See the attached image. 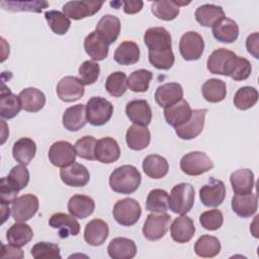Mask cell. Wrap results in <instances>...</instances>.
Instances as JSON below:
<instances>
[{
    "label": "cell",
    "instance_id": "cell-1",
    "mask_svg": "<svg viewBox=\"0 0 259 259\" xmlns=\"http://www.w3.org/2000/svg\"><path fill=\"white\" fill-rule=\"evenodd\" d=\"M144 42L149 49V62L156 69L169 70L174 65L171 35L166 28H148L144 34Z\"/></svg>",
    "mask_w": 259,
    "mask_h": 259
},
{
    "label": "cell",
    "instance_id": "cell-2",
    "mask_svg": "<svg viewBox=\"0 0 259 259\" xmlns=\"http://www.w3.org/2000/svg\"><path fill=\"white\" fill-rule=\"evenodd\" d=\"M141 180V173L135 166L122 165L111 172L109 186L116 193L131 194L139 188Z\"/></svg>",
    "mask_w": 259,
    "mask_h": 259
},
{
    "label": "cell",
    "instance_id": "cell-3",
    "mask_svg": "<svg viewBox=\"0 0 259 259\" xmlns=\"http://www.w3.org/2000/svg\"><path fill=\"white\" fill-rule=\"evenodd\" d=\"M195 191L190 183L182 182L176 184L168 197V207L174 213L185 214L193 206Z\"/></svg>",
    "mask_w": 259,
    "mask_h": 259
},
{
    "label": "cell",
    "instance_id": "cell-4",
    "mask_svg": "<svg viewBox=\"0 0 259 259\" xmlns=\"http://www.w3.org/2000/svg\"><path fill=\"white\" fill-rule=\"evenodd\" d=\"M87 121L94 126L105 124L112 116L113 105L107 99L100 96L91 97L85 106Z\"/></svg>",
    "mask_w": 259,
    "mask_h": 259
},
{
    "label": "cell",
    "instance_id": "cell-5",
    "mask_svg": "<svg viewBox=\"0 0 259 259\" xmlns=\"http://www.w3.org/2000/svg\"><path fill=\"white\" fill-rule=\"evenodd\" d=\"M114 220L121 226H134L142 214L140 203L131 197L119 199L115 202L112 210Z\"/></svg>",
    "mask_w": 259,
    "mask_h": 259
},
{
    "label": "cell",
    "instance_id": "cell-6",
    "mask_svg": "<svg viewBox=\"0 0 259 259\" xmlns=\"http://www.w3.org/2000/svg\"><path fill=\"white\" fill-rule=\"evenodd\" d=\"M213 168L210 158L203 152L194 151L184 155L180 160V169L189 176H198Z\"/></svg>",
    "mask_w": 259,
    "mask_h": 259
},
{
    "label": "cell",
    "instance_id": "cell-7",
    "mask_svg": "<svg viewBox=\"0 0 259 259\" xmlns=\"http://www.w3.org/2000/svg\"><path fill=\"white\" fill-rule=\"evenodd\" d=\"M237 55L227 49L221 48L213 51L206 62L207 70L212 74L230 76Z\"/></svg>",
    "mask_w": 259,
    "mask_h": 259
},
{
    "label": "cell",
    "instance_id": "cell-8",
    "mask_svg": "<svg viewBox=\"0 0 259 259\" xmlns=\"http://www.w3.org/2000/svg\"><path fill=\"white\" fill-rule=\"evenodd\" d=\"M38 198L30 193L16 197L11 203V214L15 222L25 223L38 210Z\"/></svg>",
    "mask_w": 259,
    "mask_h": 259
},
{
    "label": "cell",
    "instance_id": "cell-9",
    "mask_svg": "<svg viewBox=\"0 0 259 259\" xmlns=\"http://www.w3.org/2000/svg\"><path fill=\"white\" fill-rule=\"evenodd\" d=\"M170 222L171 217L166 212L148 214L143 227L144 237L150 241L160 240L166 235Z\"/></svg>",
    "mask_w": 259,
    "mask_h": 259
},
{
    "label": "cell",
    "instance_id": "cell-10",
    "mask_svg": "<svg viewBox=\"0 0 259 259\" xmlns=\"http://www.w3.org/2000/svg\"><path fill=\"white\" fill-rule=\"evenodd\" d=\"M204 50V40L196 31L185 32L179 41V52L185 61L200 59Z\"/></svg>",
    "mask_w": 259,
    "mask_h": 259
},
{
    "label": "cell",
    "instance_id": "cell-11",
    "mask_svg": "<svg viewBox=\"0 0 259 259\" xmlns=\"http://www.w3.org/2000/svg\"><path fill=\"white\" fill-rule=\"evenodd\" d=\"M226 197V186L222 180L210 177L207 184L199 189V198L203 205L217 207L221 205Z\"/></svg>",
    "mask_w": 259,
    "mask_h": 259
},
{
    "label": "cell",
    "instance_id": "cell-12",
    "mask_svg": "<svg viewBox=\"0 0 259 259\" xmlns=\"http://www.w3.org/2000/svg\"><path fill=\"white\" fill-rule=\"evenodd\" d=\"M76 151L74 146L67 141H58L55 142L49 150V159L50 162L60 168L67 167L75 162L76 160Z\"/></svg>",
    "mask_w": 259,
    "mask_h": 259
},
{
    "label": "cell",
    "instance_id": "cell-13",
    "mask_svg": "<svg viewBox=\"0 0 259 259\" xmlns=\"http://www.w3.org/2000/svg\"><path fill=\"white\" fill-rule=\"evenodd\" d=\"M207 109H194L189 119L183 124L175 127V133L182 140H192L200 135L204 126V119Z\"/></svg>",
    "mask_w": 259,
    "mask_h": 259
},
{
    "label": "cell",
    "instance_id": "cell-14",
    "mask_svg": "<svg viewBox=\"0 0 259 259\" xmlns=\"http://www.w3.org/2000/svg\"><path fill=\"white\" fill-rule=\"evenodd\" d=\"M102 5V1H69L64 4L63 12L68 18L80 20L97 13Z\"/></svg>",
    "mask_w": 259,
    "mask_h": 259
},
{
    "label": "cell",
    "instance_id": "cell-15",
    "mask_svg": "<svg viewBox=\"0 0 259 259\" xmlns=\"http://www.w3.org/2000/svg\"><path fill=\"white\" fill-rule=\"evenodd\" d=\"M58 97L64 102H73L84 95V84L75 76L62 78L57 85Z\"/></svg>",
    "mask_w": 259,
    "mask_h": 259
},
{
    "label": "cell",
    "instance_id": "cell-16",
    "mask_svg": "<svg viewBox=\"0 0 259 259\" xmlns=\"http://www.w3.org/2000/svg\"><path fill=\"white\" fill-rule=\"evenodd\" d=\"M60 177L66 185L72 187H83L90 180L88 169L84 165L76 162L62 168L60 171Z\"/></svg>",
    "mask_w": 259,
    "mask_h": 259
},
{
    "label": "cell",
    "instance_id": "cell-17",
    "mask_svg": "<svg viewBox=\"0 0 259 259\" xmlns=\"http://www.w3.org/2000/svg\"><path fill=\"white\" fill-rule=\"evenodd\" d=\"M125 113L128 119L137 125L147 126L152 120V109L144 99H135L125 106Z\"/></svg>",
    "mask_w": 259,
    "mask_h": 259
},
{
    "label": "cell",
    "instance_id": "cell-18",
    "mask_svg": "<svg viewBox=\"0 0 259 259\" xmlns=\"http://www.w3.org/2000/svg\"><path fill=\"white\" fill-rule=\"evenodd\" d=\"M95 160L103 164L116 162L120 156V149L117 142L110 137L101 138L96 142Z\"/></svg>",
    "mask_w": 259,
    "mask_h": 259
},
{
    "label": "cell",
    "instance_id": "cell-19",
    "mask_svg": "<svg viewBox=\"0 0 259 259\" xmlns=\"http://www.w3.org/2000/svg\"><path fill=\"white\" fill-rule=\"evenodd\" d=\"M49 225L59 231V236L62 239L68 238L69 236H77L80 232V225L72 214L63 212L54 213L49 220Z\"/></svg>",
    "mask_w": 259,
    "mask_h": 259
},
{
    "label": "cell",
    "instance_id": "cell-20",
    "mask_svg": "<svg viewBox=\"0 0 259 259\" xmlns=\"http://www.w3.org/2000/svg\"><path fill=\"white\" fill-rule=\"evenodd\" d=\"M183 97V88L179 83L169 82L160 85L155 92V100L161 107L170 106Z\"/></svg>",
    "mask_w": 259,
    "mask_h": 259
},
{
    "label": "cell",
    "instance_id": "cell-21",
    "mask_svg": "<svg viewBox=\"0 0 259 259\" xmlns=\"http://www.w3.org/2000/svg\"><path fill=\"white\" fill-rule=\"evenodd\" d=\"M194 233L195 227L193 221L185 214L176 218L170 227L171 237L177 243L189 242L193 238Z\"/></svg>",
    "mask_w": 259,
    "mask_h": 259
},
{
    "label": "cell",
    "instance_id": "cell-22",
    "mask_svg": "<svg viewBox=\"0 0 259 259\" xmlns=\"http://www.w3.org/2000/svg\"><path fill=\"white\" fill-rule=\"evenodd\" d=\"M95 31L108 45L113 44L120 32V20L114 15L105 14L97 22Z\"/></svg>",
    "mask_w": 259,
    "mask_h": 259
},
{
    "label": "cell",
    "instance_id": "cell-23",
    "mask_svg": "<svg viewBox=\"0 0 259 259\" xmlns=\"http://www.w3.org/2000/svg\"><path fill=\"white\" fill-rule=\"evenodd\" d=\"M191 107L189 103L181 99L180 101L164 108V117L167 123L173 127H177L186 122L191 115Z\"/></svg>",
    "mask_w": 259,
    "mask_h": 259
},
{
    "label": "cell",
    "instance_id": "cell-24",
    "mask_svg": "<svg viewBox=\"0 0 259 259\" xmlns=\"http://www.w3.org/2000/svg\"><path fill=\"white\" fill-rule=\"evenodd\" d=\"M109 234L108 225L100 219L90 221L84 230V240L90 246H100L107 239Z\"/></svg>",
    "mask_w": 259,
    "mask_h": 259
},
{
    "label": "cell",
    "instance_id": "cell-25",
    "mask_svg": "<svg viewBox=\"0 0 259 259\" xmlns=\"http://www.w3.org/2000/svg\"><path fill=\"white\" fill-rule=\"evenodd\" d=\"M258 207L257 195L253 192L248 194H235L232 198V208L240 218H250L256 213Z\"/></svg>",
    "mask_w": 259,
    "mask_h": 259
},
{
    "label": "cell",
    "instance_id": "cell-26",
    "mask_svg": "<svg viewBox=\"0 0 259 259\" xmlns=\"http://www.w3.org/2000/svg\"><path fill=\"white\" fill-rule=\"evenodd\" d=\"M107 253L112 259H132L137 254V246L133 240L118 237L110 241Z\"/></svg>",
    "mask_w": 259,
    "mask_h": 259
},
{
    "label": "cell",
    "instance_id": "cell-27",
    "mask_svg": "<svg viewBox=\"0 0 259 259\" xmlns=\"http://www.w3.org/2000/svg\"><path fill=\"white\" fill-rule=\"evenodd\" d=\"M18 97L21 108L27 112H37L46 104L45 94L34 87L24 88L20 91Z\"/></svg>",
    "mask_w": 259,
    "mask_h": 259
},
{
    "label": "cell",
    "instance_id": "cell-28",
    "mask_svg": "<svg viewBox=\"0 0 259 259\" xmlns=\"http://www.w3.org/2000/svg\"><path fill=\"white\" fill-rule=\"evenodd\" d=\"M212 34L217 40L231 44L239 36V26L235 20L225 16L212 26Z\"/></svg>",
    "mask_w": 259,
    "mask_h": 259
},
{
    "label": "cell",
    "instance_id": "cell-29",
    "mask_svg": "<svg viewBox=\"0 0 259 259\" xmlns=\"http://www.w3.org/2000/svg\"><path fill=\"white\" fill-rule=\"evenodd\" d=\"M84 50L93 61H102L108 55L109 45L96 31H92L84 39Z\"/></svg>",
    "mask_w": 259,
    "mask_h": 259
},
{
    "label": "cell",
    "instance_id": "cell-30",
    "mask_svg": "<svg viewBox=\"0 0 259 259\" xmlns=\"http://www.w3.org/2000/svg\"><path fill=\"white\" fill-rule=\"evenodd\" d=\"M63 125L70 132H77L82 128L86 122V111L84 104H76L67 108L62 117Z\"/></svg>",
    "mask_w": 259,
    "mask_h": 259
},
{
    "label": "cell",
    "instance_id": "cell-31",
    "mask_svg": "<svg viewBox=\"0 0 259 259\" xmlns=\"http://www.w3.org/2000/svg\"><path fill=\"white\" fill-rule=\"evenodd\" d=\"M127 147L134 151H142L146 149L151 142V133L147 126L133 124L125 134Z\"/></svg>",
    "mask_w": 259,
    "mask_h": 259
},
{
    "label": "cell",
    "instance_id": "cell-32",
    "mask_svg": "<svg viewBox=\"0 0 259 259\" xmlns=\"http://www.w3.org/2000/svg\"><path fill=\"white\" fill-rule=\"evenodd\" d=\"M95 209L94 200L87 195L75 194L68 201L70 214L77 219H85L93 213Z\"/></svg>",
    "mask_w": 259,
    "mask_h": 259
},
{
    "label": "cell",
    "instance_id": "cell-33",
    "mask_svg": "<svg viewBox=\"0 0 259 259\" xmlns=\"http://www.w3.org/2000/svg\"><path fill=\"white\" fill-rule=\"evenodd\" d=\"M21 109L19 97L11 92L4 84H2L0 94V115L3 118L10 119L15 117Z\"/></svg>",
    "mask_w": 259,
    "mask_h": 259
},
{
    "label": "cell",
    "instance_id": "cell-34",
    "mask_svg": "<svg viewBox=\"0 0 259 259\" xmlns=\"http://www.w3.org/2000/svg\"><path fill=\"white\" fill-rule=\"evenodd\" d=\"M190 2L174 1V0H162L154 1L151 6L152 13L159 19L170 21L175 19L179 14V7L181 5H187Z\"/></svg>",
    "mask_w": 259,
    "mask_h": 259
},
{
    "label": "cell",
    "instance_id": "cell-35",
    "mask_svg": "<svg viewBox=\"0 0 259 259\" xmlns=\"http://www.w3.org/2000/svg\"><path fill=\"white\" fill-rule=\"evenodd\" d=\"M232 189L235 194L251 193L254 187V174L250 169H239L231 174Z\"/></svg>",
    "mask_w": 259,
    "mask_h": 259
},
{
    "label": "cell",
    "instance_id": "cell-36",
    "mask_svg": "<svg viewBox=\"0 0 259 259\" xmlns=\"http://www.w3.org/2000/svg\"><path fill=\"white\" fill-rule=\"evenodd\" d=\"M142 166L145 174L153 179H160L166 176L169 171V164L167 160L156 154L147 156L144 159Z\"/></svg>",
    "mask_w": 259,
    "mask_h": 259
},
{
    "label": "cell",
    "instance_id": "cell-37",
    "mask_svg": "<svg viewBox=\"0 0 259 259\" xmlns=\"http://www.w3.org/2000/svg\"><path fill=\"white\" fill-rule=\"evenodd\" d=\"M225 17V12L221 6L213 4L200 5L195 11L196 21L205 27H212L218 21Z\"/></svg>",
    "mask_w": 259,
    "mask_h": 259
},
{
    "label": "cell",
    "instance_id": "cell-38",
    "mask_svg": "<svg viewBox=\"0 0 259 259\" xmlns=\"http://www.w3.org/2000/svg\"><path fill=\"white\" fill-rule=\"evenodd\" d=\"M36 153V145L29 138H20L12 148L13 158L21 165H28L34 158Z\"/></svg>",
    "mask_w": 259,
    "mask_h": 259
},
{
    "label": "cell",
    "instance_id": "cell-39",
    "mask_svg": "<svg viewBox=\"0 0 259 259\" xmlns=\"http://www.w3.org/2000/svg\"><path fill=\"white\" fill-rule=\"evenodd\" d=\"M114 61L122 66L134 65L140 59V48L132 40L122 41L115 50L113 55Z\"/></svg>",
    "mask_w": 259,
    "mask_h": 259
},
{
    "label": "cell",
    "instance_id": "cell-40",
    "mask_svg": "<svg viewBox=\"0 0 259 259\" xmlns=\"http://www.w3.org/2000/svg\"><path fill=\"white\" fill-rule=\"evenodd\" d=\"M33 237L32 229L25 223L13 224L6 233V239L9 244L16 247H22L30 242Z\"/></svg>",
    "mask_w": 259,
    "mask_h": 259
},
{
    "label": "cell",
    "instance_id": "cell-41",
    "mask_svg": "<svg viewBox=\"0 0 259 259\" xmlns=\"http://www.w3.org/2000/svg\"><path fill=\"white\" fill-rule=\"evenodd\" d=\"M201 93L206 101L218 103L226 98L227 85L223 80L211 78L203 83L201 87Z\"/></svg>",
    "mask_w": 259,
    "mask_h": 259
},
{
    "label": "cell",
    "instance_id": "cell-42",
    "mask_svg": "<svg viewBox=\"0 0 259 259\" xmlns=\"http://www.w3.org/2000/svg\"><path fill=\"white\" fill-rule=\"evenodd\" d=\"M221 251V242L217 237L202 235L194 244V252L202 258H211L217 256Z\"/></svg>",
    "mask_w": 259,
    "mask_h": 259
},
{
    "label": "cell",
    "instance_id": "cell-43",
    "mask_svg": "<svg viewBox=\"0 0 259 259\" xmlns=\"http://www.w3.org/2000/svg\"><path fill=\"white\" fill-rule=\"evenodd\" d=\"M169 194L164 189H153L149 192L146 200L147 210L155 213L166 212L168 207Z\"/></svg>",
    "mask_w": 259,
    "mask_h": 259
},
{
    "label": "cell",
    "instance_id": "cell-44",
    "mask_svg": "<svg viewBox=\"0 0 259 259\" xmlns=\"http://www.w3.org/2000/svg\"><path fill=\"white\" fill-rule=\"evenodd\" d=\"M258 91L251 86H244L238 89L234 96V105L241 110H247L253 107L258 101Z\"/></svg>",
    "mask_w": 259,
    "mask_h": 259
},
{
    "label": "cell",
    "instance_id": "cell-45",
    "mask_svg": "<svg viewBox=\"0 0 259 259\" xmlns=\"http://www.w3.org/2000/svg\"><path fill=\"white\" fill-rule=\"evenodd\" d=\"M45 18L54 33L63 35L70 28L71 20L59 10H49L45 12Z\"/></svg>",
    "mask_w": 259,
    "mask_h": 259
},
{
    "label": "cell",
    "instance_id": "cell-46",
    "mask_svg": "<svg viewBox=\"0 0 259 259\" xmlns=\"http://www.w3.org/2000/svg\"><path fill=\"white\" fill-rule=\"evenodd\" d=\"M153 73L146 69L134 71L127 78V87L133 92H146L149 89Z\"/></svg>",
    "mask_w": 259,
    "mask_h": 259
},
{
    "label": "cell",
    "instance_id": "cell-47",
    "mask_svg": "<svg viewBox=\"0 0 259 259\" xmlns=\"http://www.w3.org/2000/svg\"><path fill=\"white\" fill-rule=\"evenodd\" d=\"M105 89L113 97L122 96L127 89L126 75L121 71L111 73L105 81Z\"/></svg>",
    "mask_w": 259,
    "mask_h": 259
},
{
    "label": "cell",
    "instance_id": "cell-48",
    "mask_svg": "<svg viewBox=\"0 0 259 259\" xmlns=\"http://www.w3.org/2000/svg\"><path fill=\"white\" fill-rule=\"evenodd\" d=\"M6 180L14 190L19 192L27 186L29 182V172L25 165H16L10 170Z\"/></svg>",
    "mask_w": 259,
    "mask_h": 259
},
{
    "label": "cell",
    "instance_id": "cell-49",
    "mask_svg": "<svg viewBox=\"0 0 259 259\" xmlns=\"http://www.w3.org/2000/svg\"><path fill=\"white\" fill-rule=\"evenodd\" d=\"M31 255L34 259H61L60 247L50 242H38L31 248Z\"/></svg>",
    "mask_w": 259,
    "mask_h": 259
},
{
    "label": "cell",
    "instance_id": "cell-50",
    "mask_svg": "<svg viewBox=\"0 0 259 259\" xmlns=\"http://www.w3.org/2000/svg\"><path fill=\"white\" fill-rule=\"evenodd\" d=\"M0 5L8 11H32L38 13L41 12L44 8H47L49 3L46 1H1Z\"/></svg>",
    "mask_w": 259,
    "mask_h": 259
},
{
    "label": "cell",
    "instance_id": "cell-51",
    "mask_svg": "<svg viewBox=\"0 0 259 259\" xmlns=\"http://www.w3.org/2000/svg\"><path fill=\"white\" fill-rule=\"evenodd\" d=\"M96 139L92 136H84L81 139H79L75 145V151L76 154L85 160L93 161L95 160V146H96Z\"/></svg>",
    "mask_w": 259,
    "mask_h": 259
},
{
    "label": "cell",
    "instance_id": "cell-52",
    "mask_svg": "<svg viewBox=\"0 0 259 259\" xmlns=\"http://www.w3.org/2000/svg\"><path fill=\"white\" fill-rule=\"evenodd\" d=\"M99 73H100L99 65L96 62L90 61V60L84 61L78 69V74L80 76L79 79L82 81L84 85L94 84L99 77Z\"/></svg>",
    "mask_w": 259,
    "mask_h": 259
},
{
    "label": "cell",
    "instance_id": "cell-53",
    "mask_svg": "<svg viewBox=\"0 0 259 259\" xmlns=\"http://www.w3.org/2000/svg\"><path fill=\"white\" fill-rule=\"evenodd\" d=\"M199 223L200 225L208 231H215L219 230L224 223V215L221 210L214 208L203 211L199 215Z\"/></svg>",
    "mask_w": 259,
    "mask_h": 259
},
{
    "label": "cell",
    "instance_id": "cell-54",
    "mask_svg": "<svg viewBox=\"0 0 259 259\" xmlns=\"http://www.w3.org/2000/svg\"><path fill=\"white\" fill-rule=\"evenodd\" d=\"M251 63L247 59L237 56L229 77H231L235 81H243L249 78V76L251 75Z\"/></svg>",
    "mask_w": 259,
    "mask_h": 259
},
{
    "label": "cell",
    "instance_id": "cell-55",
    "mask_svg": "<svg viewBox=\"0 0 259 259\" xmlns=\"http://www.w3.org/2000/svg\"><path fill=\"white\" fill-rule=\"evenodd\" d=\"M17 193L18 192L9 185V183L6 180V177H3L1 179V184H0V202L2 204L9 205L16 198Z\"/></svg>",
    "mask_w": 259,
    "mask_h": 259
},
{
    "label": "cell",
    "instance_id": "cell-56",
    "mask_svg": "<svg viewBox=\"0 0 259 259\" xmlns=\"http://www.w3.org/2000/svg\"><path fill=\"white\" fill-rule=\"evenodd\" d=\"M258 42H259V38H258V32H254L252 34H250L247 39H246V48L249 54H251L255 59L259 58V54H258Z\"/></svg>",
    "mask_w": 259,
    "mask_h": 259
},
{
    "label": "cell",
    "instance_id": "cell-57",
    "mask_svg": "<svg viewBox=\"0 0 259 259\" xmlns=\"http://www.w3.org/2000/svg\"><path fill=\"white\" fill-rule=\"evenodd\" d=\"M23 258V252L14 245H2L1 258Z\"/></svg>",
    "mask_w": 259,
    "mask_h": 259
},
{
    "label": "cell",
    "instance_id": "cell-58",
    "mask_svg": "<svg viewBox=\"0 0 259 259\" xmlns=\"http://www.w3.org/2000/svg\"><path fill=\"white\" fill-rule=\"evenodd\" d=\"M123 5V11L126 14H135L142 10L144 2L141 0H130V1H120Z\"/></svg>",
    "mask_w": 259,
    "mask_h": 259
},
{
    "label": "cell",
    "instance_id": "cell-59",
    "mask_svg": "<svg viewBox=\"0 0 259 259\" xmlns=\"http://www.w3.org/2000/svg\"><path fill=\"white\" fill-rule=\"evenodd\" d=\"M10 211L11 209L9 208V205L8 204H2L1 203V215H2V224L9 218V214H10Z\"/></svg>",
    "mask_w": 259,
    "mask_h": 259
}]
</instances>
